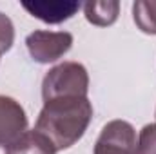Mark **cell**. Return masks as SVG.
Instances as JSON below:
<instances>
[{
  "mask_svg": "<svg viewBox=\"0 0 156 154\" xmlns=\"http://www.w3.org/2000/svg\"><path fill=\"white\" fill-rule=\"evenodd\" d=\"M91 120L93 105L89 98H55L44 102L35 123V131L44 134L58 152L73 147L78 140H82Z\"/></svg>",
  "mask_w": 156,
  "mask_h": 154,
  "instance_id": "cell-1",
  "label": "cell"
},
{
  "mask_svg": "<svg viewBox=\"0 0 156 154\" xmlns=\"http://www.w3.org/2000/svg\"><path fill=\"white\" fill-rule=\"evenodd\" d=\"M87 93H89V75L87 69L78 62H64L51 67L42 82L44 102L69 96L87 98Z\"/></svg>",
  "mask_w": 156,
  "mask_h": 154,
  "instance_id": "cell-2",
  "label": "cell"
},
{
  "mask_svg": "<svg viewBox=\"0 0 156 154\" xmlns=\"http://www.w3.org/2000/svg\"><path fill=\"white\" fill-rule=\"evenodd\" d=\"M29 56L38 64H53L73 47V35L67 31H33L26 37Z\"/></svg>",
  "mask_w": 156,
  "mask_h": 154,
  "instance_id": "cell-3",
  "label": "cell"
},
{
  "mask_svg": "<svg viewBox=\"0 0 156 154\" xmlns=\"http://www.w3.org/2000/svg\"><path fill=\"white\" fill-rule=\"evenodd\" d=\"M94 154H138L134 127L125 120L105 123L94 143Z\"/></svg>",
  "mask_w": 156,
  "mask_h": 154,
  "instance_id": "cell-4",
  "label": "cell"
},
{
  "mask_svg": "<svg viewBox=\"0 0 156 154\" xmlns=\"http://www.w3.org/2000/svg\"><path fill=\"white\" fill-rule=\"evenodd\" d=\"M27 131V116L20 102L0 94V147H11Z\"/></svg>",
  "mask_w": 156,
  "mask_h": 154,
  "instance_id": "cell-5",
  "label": "cell"
},
{
  "mask_svg": "<svg viewBox=\"0 0 156 154\" xmlns=\"http://www.w3.org/2000/svg\"><path fill=\"white\" fill-rule=\"evenodd\" d=\"M20 4L31 16L45 24H62L82 7L78 0H22Z\"/></svg>",
  "mask_w": 156,
  "mask_h": 154,
  "instance_id": "cell-6",
  "label": "cell"
},
{
  "mask_svg": "<svg viewBox=\"0 0 156 154\" xmlns=\"http://www.w3.org/2000/svg\"><path fill=\"white\" fill-rule=\"evenodd\" d=\"M5 154H56V149L44 134L33 129L26 131L11 147H7Z\"/></svg>",
  "mask_w": 156,
  "mask_h": 154,
  "instance_id": "cell-7",
  "label": "cell"
},
{
  "mask_svg": "<svg viewBox=\"0 0 156 154\" xmlns=\"http://www.w3.org/2000/svg\"><path fill=\"white\" fill-rule=\"evenodd\" d=\"M83 15L89 24L98 27L113 26L120 13V2L118 0H105V2H85L82 4Z\"/></svg>",
  "mask_w": 156,
  "mask_h": 154,
  "instance_id": "cell-8",
  "label": "cell"
},
{
  "mask_svg": "<svg viewBox=\"0 0 156 154\" xmlns=\"http://www.w3.org/2000/svg\"><path fill=\"white\" fill-rule=\"evenodd\" d=\"M133 18L145 35H156V0H138L133 4Z\"/></svg>",
  "mask_w": 156,
  "mask_h": 154,
  "instance_id": "cell-9",
  "label": "cell"
},
{
  "mask_svg": "<svg viewBox=\"0 0 156 154\" xmlns=\"http://www.w3.org/2000/svg\"><path fill=\"white\" fill-rule=\"evenodd\" d=\"M15 44V26L7 15L0 11V54L7 53Z\"/></svg>",
  "mask_w": 156,
  "mask_h": 154,
  "instance_id": "cell-10",
  "label": "cell"
},
{
  "mask_svg": "<svg viewBox=\"0 0 156 154\" xmlns=\"http://www.w3.org/2000/svg\"><path fill=\"white\" fill-rule=\"evenodd\" d=\"M138 154H156V123H149L140 131Z\"/></svg>",
  "mask_w": 156,
  "mask_h": 154,
  "instance_id": "cell-11",
  "label": "cell"
},
{
  "mask_svg": "<svg viewBox=\"0 0 156 154\" xmlns=\"http://www.w3.org/2000/svg\"><path fill=\"white\" fill-rule=\"evenodd\" d=\"M0 56H2V54H0Z\"/></svg>",
  "mask_w": 156,
  "mask_h": 154,
  "instance_id": "cell-12",
  "label": "cell"
}]
</instances>
